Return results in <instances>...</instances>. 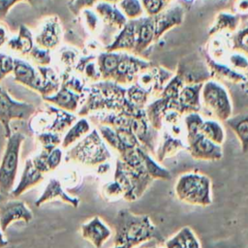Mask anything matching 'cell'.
<instances>
[{"label":"cell","instance_id":"e0dca14e","mask_svg":"<svg viewBox=\"0 0 248 248\" xmlns=\"http://www.w3.org/2000/svg\"><path fill=\"white\" fill-rule=\"evenodd\" d=\"M14 80L25 87L39 93L41 87V75L30 62L15 57V68L13 71Z\"/></svg>","mask_w":248,"mask_h":248},{"label":"cell","instance_id":"681fc988","mask_svg":"<svg viewBox=\"0 0 248 248\" xmlns=\"http://www.w3.org/2000/svg\"><path fill=\"white\" fill-rule=\"evenodd\" d=\"M102 194L103 197L108 201H116L120 198H123L122 189L115 180L105 183L102 187Z\"/></svg>","mask_w":248,"mask_h":248},{"label":"cell","instance_id":"9a60e30c","mask_svg":"<svg viewBox=\"0 0 248 248\" xmlns=\"http://www.w3.org/2000/svg\"><path fill=\"white\" fill-rule=\"evenodd\" d=\"M184 15V7L179 3H175L153 16L155 41L159 40L173 27L180 25L183 22Z\"/></svg>","mask_w":248,"mask_h":248},{"label":"cell","instance_id":"8992f818","mask_svg":"<svg viewBox=\"0 0 248 248\" xmlns=\"http://www.w3.org/2000/svg\"><path fill=\"white\" fill-rule=\"evenodd\" d=\"M201 106L218 121H226L232 116V107L227 89L212 78L202 83L201 91Z\"/></svg>","mask_w":248,"mask_h":248},{"label":"cell","instance_id":"6125c7cd","mask_svg":"<svg viewBox=\"0 0 248 248\" xmlns=\"http://www.w3.org/2000/svg\"><path fill=\"white\" fill-rule=\"evenodd\" d=\"M7 197H8V196H6V195H4V194H2V193L0 192V203H1L2 202H4L5 200H7Z\"/></svg>","mask_w":248,"mask_h":248},{"label":"cell","instance_id":"03108f58","mask_svg":"<svg viewBox=\"0 0 248 248\" xmlns=\"http://www.w3.org/2000/svg\"><path fill=\"white\" fill-rule=\"evenodd\" d=\"M73 1H74V0H70V3H71V2H73Z\"/></svg>","mask_w":248,"mask_h":248},{"label":"cell","instance_id":"83f0119b","mask_svg":"<svg viewBox=\"0 0 248 248\" xmlns=\"http://www.w3.org/2000/svg\"><path fill=\"white\" fill-rule=\"evenodd\" d=\"M175 74L182 79L184 84L203 83L210 79V74L205 62L203 64L202 62H199L192 66L180 63Z\"/></svg>","mask_w":248,"mask_h":248},{"label":"cell","instance_id":"d6a6232c","mask_svg":"<svg viewBox=\"0 0 248 248\" xmlns=\"http://www.w3.org/2000/svg\"><path fill=\"white\" fill-rule=\"evenodd\" d=\"M121 51L105 50L96 57L97 66L103 80H111L117 64L119 62Z\"/></svg>","mask_w":248,"mask_h":248},{"label":"cell","instance_id":"9c48e42d","mask_svg":"<svg viewBox=\"0 0 248 248\" xmlns=\"http://www.w3.org/2000/svg\"><path fill=\"white\" fill-rule=\"evenodd\" d=\"M151 66L152 64L150 61L140 58L139 55L121 51L120 59L111 80L127 87L135 82L140 72Z\"/></svg>","mask_w":248,"mask_h":248},{"label":"cell","instance_id":"c3c4849f","mask_svg":"<svg viewBox=\"0 0 248 248\" xmlns=\"http://www.w3.org/2000/svg\"><path fill=\"white\" fill-rule=\"evenodd\" d=\"M79 76H81L85 80L90 81L91 83L96 82L101 80V74L99 72L98 66H97V62L96 59H92L90 61H88L83 68L81 69V71L78 74Z\"/></svg>","mask_w":248,"mask_h":248},{"label":"cell","instance_id":"ab89813d","mask_svg":"<svg viewBox=\"0 0 248 248\" xmlns=\"http://www.w3.org/2000/svg\"><path fill=\"white\" fill-rule=\"evenodd\" d=\"M232 37V50L245 54L248 57V20L240 23Z\"/></svg>","mask_w":248,"mask_h":248},{"label":"cell","instance_id":"b9f144b4","mask_svg":"<svg viewBox=\"0 0 248 248\" xmlns=\"http://www.w3.org/2000/svg\"><path fill=\"white\" fill-rule=\"evenodd\" d=\"M116 5L128 20L138 19L145 16V12L140 0H121Z\"/></svg>","mask_w":248,"mask_h":248},{"label":"cell","instance_id":"7402d4cb","mask_svg":"<svg viewBox=\"0 0 248 248\" xmlns=\"http://www.w3.org/2000/svg\"><path fill=\"white\" fill-rule=\"evenodd\" d=\"M84 95L74 92L65 85L61 84L59 89L52 95L43 98L46 103L70 112H76L81 105Z\"/></svg>","mask_w":248,"mask_h":248},{"label":"cell","instance_id":"74e56055","mask_svg":"<svg viewBox=\"0 0 248 248\" xmlns=\"http://www.w3.org/2000/svg\"><path fill=\"white\" fill-rule=\"evenodd\" d=\"M200 132L211 141L221 145L225 140V131L220 121L215 119L203 120Z\"/></svg>","mask_w":248,"mask_h":248},{"label":"cell","instance_id":"30bf717a","mask_svg":"<svg viewBox=\"0 0 248 248\" xmlns=\"http://www.w3.org/2000/svg\"><path fill=\"white\" fill-rule=\"evenodd\" d=\"M186 149L200 161H218L223 157L222 146L211 141L200 131L186 133Z\"/></svg>","mask_w":248,"mask_h":248},{"label":"cell","instance_id":"91938a15","mask_svg":"<svg viewBox=\"0 0 248 248\" xmlns=\"http://www.w3.org/2000/svg\"><path fill=\"white\" fill-rule=\"evenodd\" d=\"M23 1L27 2L32 7H39L44 3L45 0H23Z\"/></svg>","mask_w":248,"mask_h":248},{"label":"cell","instance_id":"4316f807","mask_svg":"<svg viewBox=\"0 0 248 248\" xmlns=\"http://www.w3.org/2000/svg\"><path fill=\"white\" fill-rule=\"evenodd\" d=\"M44 179V173L37 170L34 166L32 159H27L25 161L24 170L22 171L20 180L16 187L12 190L10 195L13 198H17L23 193H25L30 188L34 187Z\"/></svg>","mask_w":248,"mask_h":248},{"label":"cell","instance_id":"f546056e","mask_svg":"<svg viewBox=\"0 0 248 248\" xmlns=\"http://www.w3.org/2000/svg\"><path fill=\"white\" fill-rule=\"evenodd\" d=\"M240 24V16L239 15L228 13V12H220L211 27L208 30L209 36H215L222 33H233L237 29Z\"/></svg>","mask_w":248,"mask_h":248},{"label":"cell","instance_id":"f35d334b","mask_svg":"<svg viewBox=\"0 0 248 248\" xmlns=\"http://www.w3.org/2000/svg\"><path fill=\"white\" fill-rule=\"evenodd\" d=\"M59 77L61 79V84L65 85L76 93L85 95V92L87 90L86 80L75 71L63 70Z\"/></svg>","mask_w":248,"mask_h":248},{"label":"cell","instance_id":"4fadbf2b","mask_svg":"<svg viewBox=\"0 0 248 248\" xmlns=\"http://www.w3.org/2000/svg\"><path fill=\"white\" fill-rule=\"evenodd\" d=\"M63 34V27L59 17L51 16L41 23L34 36V42L40 47L52 50L60 46Z\"/></svg>","mask_w":248,"mask_h":248},{"label":"cell","instance_id":"94428289","mask_svg":"<svg viewBox=\"0 0 248 248\" xmlns=\"http://www.w3.org/2000/svg\"><path fill=\"white\" fill-rule=\"evenodd\" d=\"M7 245H8V241H7V239L4 237L3 232H2L1 229H0V248H3V247H5V246H7Z\"/></svg>","mask_w":248,"mask_h":248},{"label":"cell","instance_id":"8fae6325","mask_svg":"<svg viewBox=\"0 0 248 248\" xmlns=\"http://www.w3.org/2000/svg\"><path fill=\"white\" fill-rule=\"evenodd\" d=\"M173 73L162 68L151 66L142 72H140L135 82L137 85L141 87L150 93L151 98H157L160 96L165 85L173 77Z\"/></svg>","mask_w":248,"mask_h":248},{"label":"cell","instance_id":"11a10c76","mask_svg":"<svg viewBox=\"0 0 248 248\" xmlns=\"http://www.w3.org/2000/svg\"><path fill=\"white\" fill-rule=\"evenodd\" d=\"M9 32L7 28L0 23V48H2L4 46L7 45V42L9 41Z\"/></svg>","mask_w":248,"mask_h":248},{"label":"cell","instance_id":"5bb4252c","mask_svg":"<svg viewBox=\"0 0 248 248\" xmlns=\"http://www.w3.org/2000/svg\"><path fill=\"white\" fill-rule=\"evenodd\" d=\"M32 219V210L21 201L5 200L0 203V229L3 232L16 221H23L27 224Z\"/></svg>","mask_w":248,"mask_h":248},{"label":"cell","instance_id":"8d00e7d4","mask_svg":"<svg viewBox=\"0 0 248 248\" xmlns=\"http://www.w3.org/2000/svg\"><path fill=\"white\" fill-rule=\"evenodd\" d=\"M140 155H141L144 167L148 174L152 177L153 180L154 179H164V180L170 179V171L167 169L163 168L158 163L157 160L153 159L149 154V151L143 145L140 147Z\"/></svg>","mask_w":248,"mask_h":248},{"label":"cell","instance_id":"603a6c76","mask_svg":"<svg viewBox=\"0 0 248 248\" xmlns=\"http://www.w3.org/2000/svg\"><path fill=\"white\" fill-rule=\"evenodd\" d=\"M186 149V140L175 138L165 130L159 131L158 142L155 150V158L160 163L166 158H170L177 154L180 150Z\"/></svg>","mask_w":248,"mask_h":248},{"label":"cell","instance_id":"52a82bcc","mask_svg":"<svg viewBox=\"0 0 248 248\" xmlns=\"http://www.w3.org/2000/svg\"><path fill=\"white\" fill-rule=\"evenodd\" d=\"M25 137L16 132L7 138L5 150L0 163V192L6 196L13 190L19 161V153Z\"/></svg>","mask_w":248,"mask_h":248},{"label":"cell","instance_id":"e575fe53","mask_svg":"<svg viewBox=\"0 0 248 248\" xmlns=\"http://www.w3.org/2000/svg\"><path fill=\"white\" fill-rule=\"evenodd\" d=\"M225 122L238 139L242 152L247 153L248 152V112L241 113L235 116H231Z\"/></svg>","mask_w":248,"mask_h":248},{"label":"cell","instance_id":"2e32d148","mask_svg":"<svg viewBox=\"0 0 248 248\" xmlns=\"http://www.w3.org/2000/svg\"><path fill=\"white\" fill-rule=\"evenodd\" d=\"M203 59L209 71L210 78L216 81H223L232 84H241L247 80L245 74L239 73L229 65L214 59L207 51L203 52Z\"/></svg>","mask_w":248,"mask_h":248},{"label":"cell","instance_id":"816d5d0a","mask_svg":"<svg viewBox=\"0 0 248 248\" xmlns=\"http://www.w3.org/2000/svg\"><path fill=\"white\" fill-rule=\"evenodd\" d=\"M99 1L100 0H74L69 3V9L74 15L78 16L82 10L93 8Z\"/></svg>","mask_w":248,"mask_h":248},{"label":"cell","instance_id":"9f6ffc18","mask_svg":"<svg viewBox=\"0 0 248 248\" xmlns=\"http://www.w3.org/2000/svg\"><path fill=\"white\" fill-rule=\"evenodd\" d=\"M235 7L238 13H241V14L248 13V0H237L235 2Z\"/></svg>","mask_w":248,"mask_h":248},{"label":"cell","instance_id":"60d3db41","mask_svg":"<svg viewBox=\"0 0 248 248\" xmlns=\"http://www.w3.org/2000/svg\"><path fill=\"white\" fill-rule=\"evenodd\" d=\"M126 97L128 101L138 108H144L151 99L150 93L136 83L127 86Z\"/></svg>","mask_w":248,"mask_h":248},{"label":"cell","instance_id":"7a4b0ae2","mask_svg":"<svg viewBox=\"0 0 248 248\" xmlns=\"http://www.w3.org/2000/svg\"><path fill=\"white\" fill-rule=\"evenodd\" d=\"M113 228L114 246L135 248L151 239L165 241L147 215L135 214L128 209H121L117 212Z\"/></svg>","mask_w":248,"mask_h":248},{"label":"cell","instance_id":"1f68e13d","mask_svg":"<svg viewBox=\"0 0 248 248\" xmlns=\"http://www.w3.org/2000/svg\"><path fill=\"white\" fill-rule=\"evenodd\" d=\"M41 75V87L39 94L42 98L54 94L61 85L60 77L49 66H36Z\"/></svg>","mask_w":248,"mask_h":248},{"label":"cell","instance_id":"ffe728a7","mask_svg":"<svg viewBox=\"0 0 248 248\" xmlns=\"http://www.w3.org/2000/svg\"><path fill=\"white\" fill-rule=\"evenodd\" d=\"M80 232L82 238L89 241L95 248H101L111 235V230L98 216L82 224Z\"/></svg>","mask_w":248,"mask_h":248},{"label":"cell","instance_id":"44dd1931","mask_svg":"<svg viewBox=\"0 0 248 248\" xmlns=\"http://www.w3.org/2000/svg\"><path fill=\"white\" fill-rule=\"evenodd\" d=\"M202 83L184 84L179 92L177 99V111L181 114L190 112H200L201 106V91Z\"/></svg>","mask_w":248,"mask_h":248},{"label":"cell","instance_id":"6f0895ef","mask_svg":"<svg viewBox=\"0 0 248 248\" xmlns=\"http://www.w3.org/2000/svg\"><path fill=\"white\" fill-rule=\"evenodd\" d=\"M110 170V165L108 163V162H105L103 164H100L98 167H97V172L99 174H105L107 173L108 171H109Z\"/></svg>","mask_w":248,"mask_h":248},{"label":"cell","instance_id":"ba28073f","mask_svg":"<svg viewBox=\"0 0 248 248\" xmlns=\"http://www.w3.org/2000/svg\"><path fill=\"white\" fill-rule=\"evenodd\" d=\"M35 111L34 105L13 99L6 89L0 85V123L3 125L6 139L12 135V120H28Z\"/></svg>","mask_w":248,"mask_h":248},{"label":"cell","instance_id":"3957f363","mask_svg":"<svg viewBox=\"0 0 248 248\" xmlns=\"http://www.w3.org/2000/svg\"><path fill=\"white\" fill-rule=\"evenodd\" d=\"M126 88L112 80H99L87 86L78 115L114 111L122 112L132 106L126 97Z\"/></svg>","mask_w":248,"mask_h":248},{"label":"cell","instance_id":"d4e9b609","mask_svg":"<svg viewBox=\"0 0 248 248\" xmlns=\"http://www.w3.org/2000/svg\"><path fill=\"white\" fill-rule=\"evenodd\" d=\"M155 41L153 16H143L137 19V43L134 54L140 55Z\"/></svg>","mask_w":248,"mask_h":248},{"label":"cell","instance_id":"be15d7a7","mask_svg":"<svg viewBox=\"0 0 248 248\" xmlns=\"http://www.w3.org/2000/svg\"><path fill=\"white\" fill-rule=\"evenodd\" d=\"M102 1H106V2H108V3H112V4H117L121 0H102Z\"/></svg>","mask_w":248,"mask_h":248},{"label":"cell","instance_id":"ee69618b","mask_svg":"<svg viewBox=\"0 0 248 248\" xmlns=\"http://www.w3.org/2000/svg\"><path fill=\"white\" fill-rule=\"evenodd\" d=\"M224 63L239 73L244 74L248 72V57L241 52L232 50V52L227 54V59Z\"/></svg>","mask_w":248,"mask_h":248},{"label":"cell","instance_id":"bcb514c9","mask_svg":"<svg viewBox=\"0 0 248 248\" xmlns=\"http://www.w3.org/2000/svg\"><path fill=\"white\" fill-rule=\"evenodd\" d=\"M37 139L42 144V149L52 150L61 144L62 139L57 133L53 132H41L37 134Z\"/></svg>","mask_w":248,"mask_h":248},{"label":"cell","instance_id":"4dcf8cb0","mask_svg":"<svg viewBox=\"0 0 248 248\" xmlns=\"http://www.w3.org/2000/svg\"><path fill=\"white\" fill-rule=\"evenodd\" d=\"M62 157V150L57 146L52 150L42 149L40 154L32 159V162L38 170L46 173L54 170L61 164Z\"/></svg>","mask_w":248,"mask_h":248},{"label":"cell","instance_id":"cb8c5ba5","mask_svg":"<svg viewBox=\"0 0 248 248\" xmlns=\"http://www.w3.org/2000/svg\"><path fill=\"white\" fill-rule=\"evenodd\" d=\"M93 8L100 17L102 24L108 28L120 30L128 20L116 4L100 0Z\"/></svg>","mask_w":248,"mask_h":248},{"label":"cell","instance_id":"836d02e7","mask_svg":"<svg viewBox=\"0 0 248 248\" xmlns=\"http://www.w3.org/2000/svg\"><path fill=\"white\" fill-rule=\"evenodd\" d=\"M165 248H201L199 239L189 227L180 229L170 238L164 241Z\"/></svg>","mask_w":248,"mask_h":248},{"label":"cell","instance_id":"7bdbcfd3","mask_svg":"<svg viewBox=\"0 0 248 248\" xmlns=\"http://www.w3.org/2000/svg\"><path fill=\"white\" fill-rule=\"evenodd\" d=\"M79 52L77 48L70 46H61L57 52L58 62L66 71H74V68L79 57Z\"/></svg>","mask_w":248,"mask_h":248},{"label":"cell","instance_id":"f1b7e54d","mask_svg":"<svg viewBox=\"0 0 248 248\" xmlns=\"http://www.w3.org/2000/svg\"><path fill=\"white\" fill-rule=\"evenodd\" d=\"M35 46L34 36L31 30L26 25H19L16 36L11 37L7 42L6 46L13 52H16L20 55H28Z\"/></svg>","mask_w":248,"mask_h":248},{"label":"cell","instance_id":"484cf974","mask_svg":"<svg viewBox=\"0 0 248 248\" xmlns=\"http://www.w3.org/2000/svg\"><path fill=\"white\" fill-rule=\"evenodd\" d=\"M57 199L72 205L75 208L78 207L79 204V199L77 197H72L68 193H66L58 179L50 178L45 190L43 191L42 195L36 200L35 205L41 206L46 202L57 200Z\"/></svg>","mask_w":248,"mask_h":248},{"label":"cell","instance_id":"d590c367","mask_svg":"<svg viewBox=\"0 0 248 248\" xmlns=\"http://www.w3.org/2000/svg\"><path fill=\"white\" fill-rule=\"evenodd\" d=\"M90 132V124L88 120L85 117H81L78 120H77L67 131L65 134L61 145L62 148L66 149L78 141L80 139H82L84 136H86Z\"/></svg>","mask_w":248,"mask_h":248},{"label":"cell","instance_id":"db71d44e","mask_svg":"<svg viewBox=\"0 0 248 248\" xmlns=\"http://www.w3.org/2000/svg\"><path fill=\"white\" fill-rule=\"evenodd\" d=\"M135 248H165V246H164V242H161L157 239H151L143 242L142 244Z\"/></svg>","mask_w":248,"mask_h":248},{"label":"cell","instance_id":"ac0fdd59","mask_svg":"<svg viewBox=\"0 0 248 248\" xmlns=\"http://www.w3.org/2000/svg\"><path fill=\"white\" fill-rule=\"evenodd\" d=\"M137 43V19L127 20L114 36L111 43L105 46L108 51H127L134 53Z\"/></svg>","mask_w":248,"mask_h":248},{"label":"cell","instance_id":"f6af8a7d","mask_svg":"<svg viewBox=\"0 0 248 248\" xmlns=\"http://www.w3.org/2000/svg\"><path fill=\"white\" fill-rule=\"evenodd\" d=\"M80 14L82 15L83 22H84L86 29L90 33L96 34L97 32L100 31L102 22H101L100 17L98 16V15L96 14V12L94 10H91V8L84 9L80 12Z\"/></svg>","mask_w":248,"mask_h":248},{"label":"cell","instance_id":"680465c9","mask_svg":"<svg viewBox=\"0 0 248 248\" xmlns=\"http://www.w3.org/2000/svg\"><path fill=\"white\" fill-rule=\"evenodd\" d=\"M195 2H196V0H177V3L182 5L184 7V9L190 8Z\"/></svg>","mask_w":248,"mask_h":248},{"label":"cell","instance_id":"f907efd6","mask_svg":"<svg viewBox=\"0 0 248 248\" xmlns=\"http://www.w3.org/2000/svg\"><path fill=\"white\" fill-rule=\"evenodd\" d=\"M15 68V57L10 54L0 52V81L8 75L13 74Z\"/></svg>","mask_w":248,"mask_h":248},{"label":"cell","instance_id":"f5cc1de1","mask_svg":"<svg viewBox=\"0 0 248 248\" xmlns=\"http://www.w3.org/2000/svg\"><path fill=\"white\" fill-rule=\"evenodd\" d=\"M23 0H0V20L5 18L10 10Z\"/></svg>","mask_w":248,"mask_h":248},{"label":"cell","instance_id":"6da1fadb","mask_svg":"<svg viewBox=\"0 0 248 248\" xmlns=\"http://www.w3.org/2000/svg\"><path fill=\"white\" fill-rule=\"evenodd\" d=\"M141 146L125 151L118 156L115 163L113 180L120 185L123 199L128 202L140 199L153 181L142 162Z\"/></svg>","mask_w":248,"mask_h":248},{"label":"cell","instance_id":"277c9868","mask_svg":"<svg viewBox=\"0 0 248 248\" xmlns=\"http://www.w3.org/2000/svg\"><path fill=\"white\" fill-rule=\"evenodd\" d=\"M111 154L97 129H93L66 153L68 161H74L90 168H97L108 162Z\"/></svg>","mask_w":248,"mask_h":248},{"label":"cell","instance_id":"5b68a950","mask_svg":"<svg viewBox=\"0 0 248 248\" xmlns=\"http://www.w3.org/2000/svg\"><path fill=\"white\" fill-rule=\"evenodd\" d=\"M174 193L180 202L190 205L208 206L212 202L211 180L202 173H183L175 183Z\"/></svg>","mask_w":248,"mask_h":248},{"label":"cell","instance_id":"7dc6e473","mask_svg":"<svg viewBox=\"0 0 248 248\" xmlns=\"http://www.w3.org/2000/svg\"><path fill=\"white\" fill-rule=\"evenodd\" d=\"M28 56L37 66H49L51 62V54L49 49L34 46Z\"/></svg>","mask_w":248,"mask_h":248},{"label":"cell","instance_id":"e7e4bbea","mask_svg":"<svg viewBox=\"0 0 248 248\" xmlns=\"http://www.w3.org/2000/svg\"><path fill=\"white\" fill-rule=\"evenodd\" d=\"M113 248H127V247H124V246H114Z\"/></svg>","mask_w":248,"mask_h":248},{"label":"cell","instance_id":"7c38bea8","mask_svg":"<svg viewBox=\"0 0 248 248\" xmlns=\"http://www.w3.org/2000/svg\"><path fill=\"white\" fill-rule=\"evenodd\" d=\"M39 118L45 120L44 123H41L38 130L41 132H53V133H62L69 129L76 121L77 115L73 112L67 111L65 109L59 108L53 105L46 104V110L44 115Z\"/></svg>","mask_w":248,"mask_h":248},{"label":"cell","instance_id":"d6986e66","mask_svg":"<svg viewBox=\"0 0 248 248\" xmlns=\"http://www.w3.org/2000/svg\"><path fill=\"white\" fill-rule=\"evenodd\" d=\"M168 109L177 110V102L172 101L163 95L150 101L144 108L146 117L151 127L159 132L163 126V118Z\"/></svg>","mask_w":248,"mask_h":248}]
</instances>
